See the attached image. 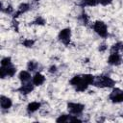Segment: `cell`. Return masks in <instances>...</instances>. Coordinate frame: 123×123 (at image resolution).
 <instances>
[{"label":"cell","mask_w":123,"mask_h":123,"mask_svg":"<svg viewBox=\"0 0 123 123\" xmlns=\"http://www.w3.org/2000/svg\"><path fill=\"white\" fill-rule=\"evenodd\" d=\"M0 105H1V109L2 110H9L12 106V102L11 98L6 97L4 95H1V97H0Z\"/></svg>","instance_id":"30bf717a"},{"label":"cell","mask_w":123,"mask_h":123,"mask_svg":"<svg viewBox=\"0 0 123 123\" xmlns=\"http://www.w3.org/2000/svg\"><path fill=\"white\" fill-rule=\"evenodd\" d=\"M32 24H36V25H44V24H45V19H44L43 17H41V16H37V17L33 21Z\"/></svg>","instance_id":"7402d4cb"},{"label":"cell","mask_w":123,"mask_h":123,"mask_svg":"<svg viewBox=\"0 0 123 123\" xmlns=\"http://www.w3.org/2000/svg\"><path fill=\"white\" fill-rule=\"evenodd\" d=\"M93 30L95 31V33L97 35H99L101 37H108L109 34H108V27L106 25L105 22L101 21V20H97L94 22L93 24Z\"/></svg>","instance_id":"7a4b0ae2"},{"label":"cell","mask_w":123,"mask_h":123,"mask_svg":"<svg viewBox=\"0 0 123 123\" xmlns=\"http://www.w3.org/2000/svg\"><path fill=\"white\" fill-rule=\"evenodd\" d=\"M32 82H33V84H34L35 86H41V85L45 82V77H44L41 73L37 72V73L34 75V77H33V79H32Z\"/></svg>","instance_id":"8fae6325"},{"label":"cell","mask_w":123,"mask_h":123,"mask_svg":"<svg viewBox=\"0 0 123 123\" xmlns=\"http://www.w3.org/2000/svg\"><path fill=\"white\" fill-rule=\"evenodd\" d=\"M112 0H99V3L102 5V6H108L110 4H111Z\"/></svg>","instance_id":"d4e9b609"},{"label":"cell","mask_w":123,"mask_h":123,"mask_svg":"<svg viewBox=\"0 0 123 123\" xmlns=\"http://www.w3.org/2000/svg\"><path fill=\"white\" fill-rule=\"evenodd\" d=\"M38 68V62H36V61H30L28 63H27V69L31 72L33 71H36L37 69Z\"/></svg>","instance_id":"9a60e30c"},{"label":"cell","mask_w":123,"mask_h":123,"mask_svg":"<svg viewBox=\"0 0 123 123\" xmlns=\"http://www.w3.org/2000/svg\"><path fill=\"white\" fill-rule=\"evenodd\" d=\"M99 4V0H82L81 6H89V7H94Z\"/></svg>","instance_id":"2e32d148"},{"label":"cell","mask_w":123,"mask_h":123,"mask_svg":"<svg viewBox=\"0 0 123 123\" xmlns=\"http://www.w3.org/2000/svg\"><path fill=\"white\" fill-rule=\"evenodd\" d=\"M69 117H70V115H69V114H61V115L56 119V121H57V122H59V123L69 122Z\"/></svg>","instance_id":"ac0fdd59"},{"label":"cell","mask_w":123,"mask_h":123,"mask_svg":"<svg viewBox=\"0 0 123 123\" xmlns=\"http://www.w3.org/2000/svg\"><path fill=\"white\" fill-rule=\"evenodd\" d=\"M106 49H107V45L106 44H101L100 46H99V51L100 52H105L106 51Z\"/></svg>","instance_id":"83f0119b"},{"label":"cell","mask_w":123,"mask_h":123,"mask_svg":"<svg viewBox=\"0 0 123 123\" xmlns=\"http://www.w3.org/2000/svg\"><path fill=\"white\" fill-rule=\"evenodd\" d=\"M83 78H84L89 85H93L94 80H95V76H93V75H91V74H84V75H83Z\"/></svg>","instance_id":"ffe728a7"},{"label":"cell","mask_w":123,"mask_h":123,"mask_svg":"<svg viewBox=\"0 0 123 123\" xmlns=\"http://www.w3.org/2000/svg\"><path fill=\"white\" fill-rule=\"evenodd\" d=\"M40 106H41V104L39 102H31V103H29L28 106H27L28 113H33V112L37 111L40 108Z\"/></svg>","instance_id":"5bb4252c"},{"label":"cell","mask_w":123,"mask_h":123,"mask_svg":"<svg viewBox=\"0 0 123 123\" xmlns=\"http://www.w3.org/2000/svg\"><path fill=\"white\" fill-rule=\"evenodd\" d=\"M81 80H82V75H76V76H74L73 78L70 79L69 84H70L71 86H76L81 82Z\"/></svg>","instance_id":"e0dca14e"},{"label":"cell","mask_w":123,"mask_h":123,"mask_svg":"<svg viewBox=\"0 0 123 123\" xmlns=\"http://www.w3.org/2000/svg\"><path fill=\"white\" fill-rule=\"evenodd\" d=\"M12 11H13V9H12V7L9 5V6L7 7V9H6V10H4L3 12H7V13H12Z\"/></svg>","instance_id":"4316f807"},{"label":"cell","mask_w":123,"mask_h":123,"mask_svg":"<svg viewBox=\"0 0 123 123\" xmlns=\"http://www.w3.org/2000/svg\"><path fill=\"white\" fill-rule=\"evenodd\" d=\"M121 56L118 52H112L109 56L108 59V63L111 65H119L121 63Z\"/></svg>","instance_id":"ba28073f"},{"label":"cell","mask_w":123,"mask_h":123,"mask_svg":"<svg viewBox=\"0 0 123 123\" xmlns=\"http://www.w3.org/2000/svg\"><path fill=\"white\" fill-rule=\"evenodd\" d=\"M115 85V82L109 76L106 75H101V76H97L95 77L93 86H97V87H113Z\"/></svg>","instance_id":"6da1fadb"},{"label":"cell","mask_w":123,"mask_h":123,"mask_svg":"<svg viewBox=\"0 0 123 123\" xmlns=\"http://www.w3.org/2000/svg\"><path fill=\"white\" fill-rule=\"evenodd\" d=\"M122 47H123L122 42H116V43H114V44L111 46V53H112V52H119V51L122 49Z\"/></svg>","instance_id":"d6986e66"},{"label":"cell","mask_w":123,"mask_h":123,"mask_svg":"<svg viewBox=\"0 0 123 123\" xmlns=\"http://www.w3.org/2000/svg\"><path fill=\"white\" fill-rule=\"evenodd\" d=\"M18 79L20 80V82L23 84V83H28L31 81V74L29 71H26V70H22L19 72L18 74Z\"/></svg>","instance_id":"7c38bea8"},{"label":"cell","mask_w":123,"mask_h":123,"mask_svg":"<svg viewBox=\"0 0 123 123\" xmlns=\"http://www.w3.org/2000/svg\"><path fill=\"white\" fill-rule=\"evenodd\" d=\"M80 19L82 20V23L85 24V25H86L87 22H88V16H87V14H86L85 12H83L81 13V15H80Z\"/></svg>","instance_id":"cb8c5ba5"},{"label":"cell","mask_w":123,"mask_h":123,"mask_svg":"<svg viewBox=\"0 0 123 123\" xmlns=\"http://www.w3.org/2000/svg\"><path fill=\"white\" fill-rule=\"evenodd\" d=\"M58 38L62 44L68 45L70 43V38H71V30L69 28H64L61 30L58 35Z\"/></svg>","instance_id":"3957f363"},{"label":"cell","mask_w":123,"mask_h":123,"mask_svg":"<svg viewBox=\"0 0 123 123\" xmlns=\"http://www.w3.org/2000/svg\"><path fill=\"white\" fill-rule=\"evenodd\" d=\"M48 71L50 72V73H56L57 71H58V68H57V66L56 65H51L50 67H49V69H48Z\"/></svg>","instance_id":"484cf974"},{"label":"cell","mask_w":123,"mask_h":123,"mask_svg":"<svg viewBox=\"0 0 123 123\" xmlns=\"http://www.w3.org/2000/svg\"><path fill=\"white\" fill-rule=\"evenodd\" d=\"M34 43H35V40H33V39H24L22 41V45L25 46V47H27V48L32 47L34 45Z\"/></svg>","instance_id":"603a6c76"},{"label":"cell","mask_w":123,"mask_h":123,"mask_svg":"<svg viewBox=\"0 0 123 123\" xmlns=\"http://www.w3.org/2000/svg\"><path fill=\"white\" fill-rule=\"evenodd\" d=\"M29 10H30V5H29L28 3H22V4H20V5L18 6L17 11H16V12L13 13V15H12L13 19H15L16 17H18L20 14L25 13V12H28Z\"/></svg>","instance_id":"9c48e42d"},{"label":"cell","mask_w":123,"mask_h":123,"mask_svg":"<svg viewBox=\"0 0 123 123\" xmlns=\"http://www.w3.org/2000/svg\"><path fill=\"white\" fill-rule=\"evenodd\" d=\"M12 59L11 57H5L1 60V66H10L12 65Z\"/></svg>","instance_id":"44dd1931"},{"label":"cell","mask_w":123,"mask_h":123,"mask_svg":"<svg viewBox=\"0 0 123 123\" xmlns=\"http://www.w3.org/2000/svg\"><path fill=\"white\" fill-rule=\"evenodd\" d=\"M109 97L112 103H121L123 102V91L119 88H113Z\"/></svg>","instance_id":"8992f818"},{"label":"cell","mask_w":123,"mask_h":123,"mask_svg":"<svg viewBox=\"0 0 123 123\" xmlns=\"http://www.w3.org/2000/svg\"><path fill=\"white\" fill-rule=\"evenodd\" d=\"M16 72V68L12 64L10 66H1L0 67V76L2 79L5 77H12Z\"/></svg>","instance_id":"5b68a950"},{"label":"cell","mask_w":123,"mask_h":123,"mask_svg":"<svg viewBox=\"0 0 123 123\" xmlns=\"http://www.w3.org/2000/svg\"><path fill=\"white\" fill-rule=\"evenodd\" d=\"M88 86H89V84L83 78V75H82V80H81V82L75 86V89H76V91L82 92V91H85V90L88 87Z\"/></svg>","instance_id":"4fadbf2b"},{"label":"cell","mask_w":123,"mask_h":123,"mask_svg":"<svg viewBox=\"0 0 123 123\" xmlns=\"http://www.w3.org/2000/svg\"><path fill=\"white\" fill-rule=\"evenodd\" d=\"M34 88H35V85L33 84V82H32V83L28 82V83H23V84L21 85V86L17 88V91H19L21 94L27 95V94H29L30 92H32V91L34 90Z\"/></svg>","instance_id":"52a82bcc"},{"label":"cell","mask_w":123,"mask_h":123,"mask_svg":"<svg viewBox=\"0 0 123 123\" xmlns=\"http://www.w3.org/2000/svg\"><path fill=\"white\" fill-rule=\"evenodd\" d=\"M67 110L71 114L74 115H79L81 114L84 110H85V106L83 104L80 103H73V102H69L67 104Z\"/></svg>","instance_id":"277c9868"}]
</instances>
